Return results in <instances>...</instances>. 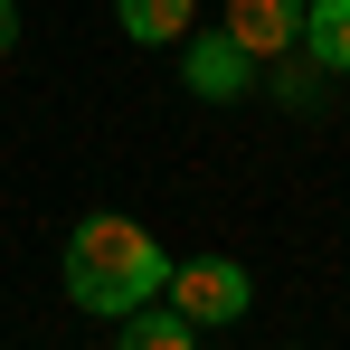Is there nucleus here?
<instances>
[{
	"instance_id": "nucleus-2",
	"label": "nucleus",
	"mask_w": 350,
	"mask_h": 350,
	"mask_svg": "<svg viewBox=\"0 0 350 350\" xmlns=\"http://www.w3.org/2000/svg\"><path fill=\"white\" fill-rule=\"evenodd\" d=\"M161 303H171L189 332H228V322H246V303H256V275L237 256H189V265L161 275Z\"/></svg>"
},
{
	"instance_id": "nucleus-3",
	"label": "nucleus",
	"mask_w": 350,
	"mask_h": 350,
	"mask_svg": "<svg viewBox=\"0 0 350 350\" xmlns=\"http://www.w3.org/2000/svg\"><path fill=\"white\" fill-rule=\"evenodd\" d=\"M180 85H189L199 105H237V95H256V57L237 48L228 29H189V57H180Z\"/></svg>"
},
{
	"instance_id": "nucleus-7",
	"label": "nucleus",
	"mask_w": 350,
	"mask_h": 350,
	"mask_svg": "<svg viewBox=\"0 0 350 350\" xmlns=\"http://www.w3.org/2000/svg\"><path fill=\"white\" fill-rule=\"evenodd\" d=\"M114 350H199V332L180 322L171 303H133V312H123V341H114Z\"/></svg>"
},
{
	"instance_id": "nucleus-5",
	"label": "nucleus",
	"mask_w": 350,
	"mask_h": 350,
	"mask_svg": "<svg viewBox=\"0 0 350 350\" xmlns=\"http://www.w3.org/2000/svg\"><path fill=\"white\" fill-rule=\"evenodd\" d=\"M293 48H303V66H312V76H350V0H303Z\"/></svg>"
},
{
	"instance_id": "nucleus-6",
	"label": "nucleus",
	"mask_w": 350,
	"mask_h": 350,
	"mask_svg": "<svg viewBox=\"0 0 350 350\" xmlns=\"http://www.w3.org/2000/svg\"><path fill=\"white\" fill-rule=\"evenodd\" d=\"M114 29L133 48H180L199 29V0H114Z\"/></svg>"
},
{
	"instance_id": "nucleus-4",
	"label": "nucleus",
	"mask_w": 350,
	"mask_h": 350,
	"mask_svg": "<svg viewBox=\"0 0 350 350\" xmlns=\"http://www.w3.org/2000/svg\"><path fill=\"white\" fill-rule=\"evenodd\" d=\"M218 29H228L256 66H275V57L293 48V29H303V0H228V19H218Z\"/></svg>"
},
{
	"instance_id": "nucleus-1",
	"label": "nucleus",
	"mask_w": 350,
	"mask_h": 350,
	"mask_svg": "<svg viewBox=\"0 0 350 350\" xmlns=\"http://www.w3.org/2000/svg\"><path fill=\"white\" fill-rule=\"evenodd\" d=\"M161 275H171L161 237L123 208H95V218L66 228V303H85L105 322H123L133 303H161Z\"/></svg>"
},
{
	"instance_id": "nucleus-8",
	"label": "nucleus",
	"mask_w": 350,
	"mask_h": 350,
	"mask_svg": "<svg viewBox=\"0 0 350 350\" xmlns=\"http://www.w3.org/2000/svg\"><path fill=\"white\" fill-rule=\"evenodd\" d=\"M0 48H19V0H0Z\"/></svg>"
}]
</instances>
